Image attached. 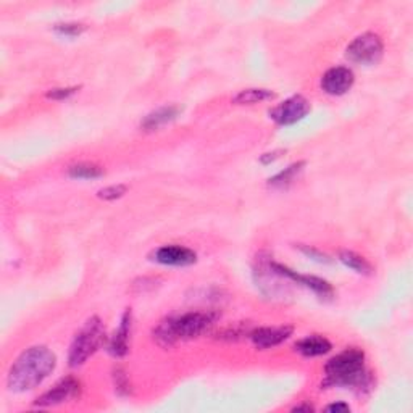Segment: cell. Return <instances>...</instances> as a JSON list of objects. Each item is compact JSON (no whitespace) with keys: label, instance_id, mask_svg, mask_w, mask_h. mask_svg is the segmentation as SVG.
<instances>
[{"label":"cell","instance_id":"6da1fadb","mask_svg":"<svg viewBox=\"0 0 413 413\" xmlns=\"http://www.w3.org/2000/svg\"><path fill=\"white\" fill-rule=\"evenodd\" d=\"M57 359L53 352L44 345H36L25 350L8 371L7 384L13 393H26L42 384L55 370Z\"/></svg>","mask_w":413,"mask_h":413},{"label":"cell","instance_id":"7a4b0ae2","mask_svg":"<svg viewBox=\"0 0 413 413\" xmlns=\"http://www.w3.org/2000/svg\"><path fill=\"white\" fill-rule=\"evenodd\" d=\"M218 315L213 312H189L163 320L153 331V338L162 347H172L181 341L199 338L217 320Z\"/></svg>","mask_w":413,"mask_h":413},{"label":"cell","instance_id":"3957f363","mask_svg":"<svg viewBox=\"0 0 413 413\" xmlns=\"http://www.w3.org/2000/svg\"><path fill=\"white\" fill-rule=\"evenodd\" d=\"M324 386L357 388L368 386L370 376L365 371V355L360 349H347L324 365Z\"/></svg>","mask_w":413,"mask_h":413},{"label":"cell","instance_id":"277c9868","mask_svg":"<svg viewBox=\"0 0 413 413\" xmlns=\"http://www.w3.org/2000/svg\"><path fill=\"white\" fill-rule=\"evenodd\" d=\"M103 341H106V328H103L102 322L97 317L87 320L84 326L80 329V333L75 336L73 344L70 347V365H82L92 354H96Z\"/></svg>","mask_w":413,"mask_h":413},{"label":"cell","instance_id":"5b68a950","mask_svg":"<svg viewBox=\"0 0 413 413\" xmlns=\"http://www.w3.org/2000/svg\"><path fill=\"white\" fill-rule=\"evenodd\" d=\"M345 55L354 63L365 65V67L376 65L383 57L381 37L378 34H373V32H365V34L355 37L349 44Z\"/></svg>","mask_w":413,"mask_h":413},{"label":"cell","instance_id":"8992f818","mask_svg":"<svg viewBox=\"0 0 413 413\" xmlns=\"http://www.w3.org/2000/svg\"><path fill=\"white\" fill-rule=\"evenodd\" d=\"M308 112H310V102L302 96H293L288 101L279 103L278 107H274L269 112V117L277 121L278 125L288 126L300 121Z\"/></svg>","mask_w":413,"mask_h":413},{"label":"cell","instance_id":"52a82bcc","mask_svg":"<svg viewBox=\"0 0 413 413\" xmlns=\"http://www.w3.org/2000/svg\"><path fill=\"white\" fill-rule=\"evenodd\" d=\"M80 381L75 378H65L62 381H58L55 386L47 390L46 394H42L39 399L36 400L37 407H53V405H60L63 402H68L71 399H75L76 395L80 394Z\"/></svg>","mask_w":413,"mask_h":413},{"label":"cell","instance_id":"ba28073f","mask_svg":"<svg viewBox=\"0 0 413 413\" xmlns=\"http://www.w3.org/2000/svg\"><path fill=\"white\" fill-rule=\"evenodd\" d=\"M354 84V73L345 67H336L328 70L322 78V87L331 96H343Z\"/></svg>","mask_w":413,"mask_h":413},{"label":"cell","instance_id":"9c48e42d","mask_svg":"<svg viewBox=\"0 0 413 413\" xmlns=\"http://www.w3.org/2000/svg\"><path fill=\"white\" fill-rule=\"evenodd\" d=\"M153 257H155L153 260L162 263V265H172V267L192 265V263L197 260L196 252L183 246H163L153 253Z\"/></svg>","mask_w":413,"mask_h":413},{"label":"cell","instance_id":"30bf717a","mask_svg":"<svg viewBox=\"0 0 413 413\" xmlns=\"http://www.w3.org/2000/svg\"><path fill=\"white\" fill-rule=\"evenodd\" d=\"M272 267H273L274 272L281 274V277H286V278L296 281V283L307 286V288H310L313 293L318 294L320 297H331L333 296L331 284L326 283L324 279H320L317 277H305V274H297L296 272H293V269L279 265V263H272Z\"/></svg>","mask_w":413,"mask_h":413},{"label":"cell","instance_id":"8fae6325","mask_svg":"<svg viewBox=\"0 0 413 413\" xmlns=\"http://www.w3.org/2000/svg\"><path fill=\"white\" fill-rule=\"evenodd\" d=\"M293 334L291 326H277V328H258L250 331V339L258 349H272L281 343H284Z\"/></svg>","mask_w":413,"mask_h":413},{"label":"cell","instance_id":"7c38bea8","mask_svg":"<svg viewBox=\"0 0 413 413\" xmlns=\"http://www.w3.org/2000/svg\"><path fill=\"white\" fill-rule=\"evenodd\" d=\"M129 334H131V312L126 310L123 318H121V324L118 331L110 341L108 352L113 357H125L129 350Z\"/></svg>","mask_w":413,"mask_h":413},{"label":"cell","instance_id":"4fadbf2b","mask_svg":"<svg viewBox=\"0 0 413 413\" xmlns=\"http://www.w3.org/2000/svg\"><path fill=\"white\" fill-rule=\"evenodd\" d=\"M181 113V108L178 106H167V107H160L157 108L155 112L148 113L147 117L142 121V128L146 131H155L162 126L172 123L173 120Z\"/></svg>","mask_w":413,"mask_h":413},{"label":"cell","instance_id":"5bb4252c","mask_svg":"<svg viewBox=\"0 0 413 413\" xmlns=\"http://www.w3.org/2000/svg\"><path fill=\"white\" fill-rule=\"evenodd\" d=\"M296 350L304 357H318L328 354L331 350V343L320 334H312L307 336L305 339L299 341L296 344Z\"/></svg>","mask_w":413,"mask_h":413},{"label":"cell","instance_id":"9a60e30c","mask_svg":"<svg viewBox=\"0 0 413 413\" xmlns=\"http://www.w3.org/2000/svg\"><path fill=\"white\" fill-rule=\"evenodd\" d=\"M274 96L277 94L268 89H244L233 99V102L238 103V106H252V103L274 99Z\"/></svg>","mask_w":413,"mask_h":413},{"label":"cell","instance_id":"2e32d148","mask_svg":"<svg viewBox=\"0 0 413 413\" xmlns=\"http://www.w3.org/2000/svg\"><path fill=\"white\" fill-rule=\"evenodd\" d=\"M339 260L343 262L345 267L352 268V269H354V272H357V273L368 274V273L371 272V267H370V263H368V262H367L365 258H363V257L357 255L355 252H349V250H344V252H341V255H339Z\"/></svg>","mask_w":413,"mask_h":413},{"label":"cell","instance_id":"e0dca14e","mask_svg":"<svg viewBox=\"0 0 413 413\" xmlns=\"http://www.w3.org/2000/svg\"><path fill=\"white\" fill-rule=\"evenodd\" d=\"M68 174L71 176V178L92 179V178H99V176H102L103 170L91 163H78V165H73V167H70Z\"/></svg>","mask_w":413,"mask_h":413},{"label":"cell","instance_id":"ac0fdd59","mask_svg":"<svg viewBox=\"0 0 413 413\" xmlns=\"http://www.w3.org/2000/svg\"><path fill=\"white\" fill-rule=\"evenodd\" d=\"M302 167H304V162L291 165V167H288L284 170V172H281L279 174L274 176L273 179H269V186L281 187V186H286V184L293 183L296 176L302 172Z\"/></svg>","mask_w":413,"mask_h":413},{"label":"cell","instance_id":"d6986e66","mask_svg":"<svg viewBox=\"0 0 413 413\" xmlns=\"http://www.w3.org/2000/svg\"><path fill=\"white\" fill-rule=\"evenodd\" d=\"M126 192V186H108L106 189H101L99 191V197L101 199H106V201H115V199H120L121 196H125Z\"/></svg>","mask_w":413,"mask_h":413},{"label":"cell","instance_id":"ffe728a7","mask_svg":"<svg viewBox=\"0 0 413 413\" xmlns=\"http://www.w3.org/2000/svg\"><path fill=\"white\" fill-rule=\"evenodd\" d=\"M113 379H115V389H117L120 394H123V395L129 394V389H131L129 388V381H128V378H126V374H125L123 370H121V368H117V370H115Z\"/></svg>","mask_w":413,"mask_h":413},{"label":"cell","instance_id":"44dd1931","mask_svg":"<svg viewBox=\"0 0 413 413\" xmlns=\"http://www.w3.org/2000/svg\"><path fill=\"white\" fill-rule=\"evenodd\" d=\"M55 31L63 36H80L84 31V25L80 23H62L55 26Z\"/></svg>","mask_w":413,"mask_h":413},{"label":"cell","instance_id":"7402d4cb","mask_svg":"<svg viewBox=\"0 0 413 413\" xmlns=\"http://www.w3.org/2000/svg\"><path fill=\"white\" fill-rule=\"evenodd\" d=\"M76 87H67V89H53L47 94L49 99H57V101H60V99H67L70 97L71 94H75Z\"/></svg>","mask_w":413,"mask_h":413},{"label":"cell","instance_id":"603a6c76","mask_svg":"<svg viewBox=\"0 0 413 413\" xmlns=\"http://www.w3.org/2000/svg\"><path fill=\"white\" fill-rule=\"evenodd\" d=\"M300 250L305 253V255H308L310 258H315V260H318V262H329V258L324 255V253H322V252H318V250H315V249H308V247H304V246H300Z\"/></svg>","mask_w":413,"mask_h":413},{"label":"cell","instance_id":"cb8c5ba5","mask_svg":"<svg viewBox=\"0 0 413 413\" xmlns=\"http://www.w3.org/2000/svg\"><path fill=\"white\" fill-rule=\"evenodd\" d=\"M328 412H349L350 407L347 404H333L326 407Z\"/></svg>","mask_w":413,"mask_h":413},{"label":"cell","instance_id":"d4e9b609","mask_svg":"<svg viewBox=\"0 0 413 413\" xmlns=\"http://www.w3.org/2000/svg\"><path fill=\"white\" fill-rule=\"evenodd\" d=\"M293 410L294 412H302V410H304V412H312L313 407L312 405H297V407H294Z\"/></svg>","mask_w":413,"mask_h":413}]
</instances>
